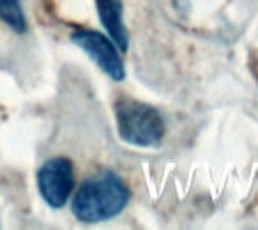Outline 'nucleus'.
I'll return each mask as SVG.
<instances>
[{"mask_svg":"<svg viewBox=\"0 0 258 230\" xmlns=\"http://www.w3.org/2000/svg\"><path fill=\"white\" fill-rule=\"evenodd\" d=\"M129 190L117 174L104 170L80 186L73 200V214L82 223H99L115 218L125 209Z\"/></svg>","mask_w":258,"mask_h":230,"instance_id":"1","label":"nucleus"},{"mask_svg":"<svg viewBox=\"0 0 258 230\" xmlns=\"http://www.w3.org/2000/svg\"><path fill=\"white\" fill-rule=\"evenodd\" d=\"M118 137L137 147H156L165 137V121L154 106L122 96L115 103Z\"/></svg>","mask_w":258,"mask_h":230,"instance_id":"2","label":"nucleus"},{"mask_svg":"<svg viewBox=\"0 0 258 230\" xmlns=\"http://www.w3.org/2000/svg\"><path fill=\"white\" fill-rule=\"evenodd\" d=\"M39 193L50 207L60 209L69 200L75 188V170L68 158H51L37 174Z\"/></svg>","mask_w":258,"mask_h":230,"instance_id":"3","label":"nucleus"},{"mask_svg":"<svg viewBox=\"0 0 258 230\" xmlns=\"http://www.w3.org/2000/svg\"><path fill=\"white\" fill-rule=\"evenodd\" d=\"M71 41L78 48H82L97 66L101 71H104L111 80L122 82L125 78L124 62H122L118 50L108 37L101 32L89 29H80L71 34Z\"/></svg>","mask_w":258,"mask_h":230,"instance_id":"4","label":"nucleus"},{"mask_svg":"<svg viewBox=\"0 0 258 230\" xmlns=\"http://www.w3.org/2000/svg\"><path fill=\"white\" fill-rule=\"evenodd\" d=\"M96 8L101 23L113 39L115 46L120 51H127L129 34L122 16V0H96Z\"/></svg>","mask_w":258,"mask_h":230,"instance_id":"5","label":"nucleus"},{"mask_svg":"<svg viewBox=\"0 0 258 230\" xmlns=\"http://www.w3.org/2000/svg\"><path fill=\"white\" fill-rule=\"evenodd\" d=\"M0 20L20 34L27 30V20L20 0H0Z\"/></svg>","mask_w":258,"mask_h":230,"instance_id":"6","label":"nucleus"}]
</instances>
